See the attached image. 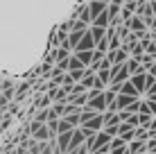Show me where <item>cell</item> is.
<instances>
[{
	"instance_id": "cell-24",
	"label": "cell",
	"mask_w": 156,
	"mask_h": 154,
	"mask_svg": "<svg viewBox=\"0 0 156 154\" xmlns=\"http://www.w3.org/2000/svg\"><path fill=\"white\" fill-rule=\"evenodd\" d=\"M147 152H152V154L156 152V138H149L147 141Z\"/></svg>"
},
{
	"instance_id": "cell-27",
	"label": "cell",
	"mask_w": 156,
	"mask_h": 154,
	"mask_svg": "<svg viewBox=\"0 0 156 154\" xmlns=\"http://www.w3.org/2000/svg\"><path fill=\"white\" fill-rule=\"evenodd\" d=\"M39 127H41V123H36V120H32V125H30V131H32V134H34V131L39 129Z\"/></svg>"
},
{
	"instance_id": "cell-25",
	"label": "cell",
	"mask_w": 156,
	"mask_h": 154,
	"mask_svg": "<svg viewBox=\"0 0 156 154\" xmlns=\"http://www.w3.org/2000/svg\"><path fill=\"white\" fill-rule=\"evenodd\" d=\"M41 154H55V147H52L50 143H45V145H43V150H41Z\"/></svg>"
},
{
	"instance_id": "cell-16",
	"label": "cell",
	"mask_w": 156,
	"mask_h": 154,
	"mask_svg": "<svg viewBox=\"0 0 156 154\" xmlns=\"http://www.w3.org/2000/svg\"><path fill=\"white\" fill-rule=\"evenodd\" d=\"M66 131H73V127L68 125L66 118H59V125H57V136L59 134H66Z\"/></svg>"
},
{
	"instance_id": "cell-19",
	"label": "cell",
	"mask_w": 156,
	"mask_h": 154,
	"mask_svg": "<svg viewBox=\"0 0 156 154\" xmlns=\"http://www.w3.org/2000/svg\"><path fill=\"white\" fill-rule=\"evenodd\" d=\"M115 98H118V93L113 91V88H104V100H106V104L115 102Z\"/></svg>"
},
{
	"instance_id": "cell-1",
	"label": "cell",
	"mask_w": 156,
	"mask_h": 154,
	"mask_svg": "<svg viewBox=\"0 0 156 154\" xmlns=\"http://www.w3.org/2000/svg\"><path fill=\"white\" fill-rule=\"evenodd\" d=\"M86 50H95V41H93V36H90V32H88V30L84 32L82 41L77 43V48H75L73 52H86Z\"/></svg>"
},
{
	"instance_id": "cell-4",
	"label": "cell",
	"mask_w": 156,
	"mask_h": 154,
	"mask_svg": "<svg viewBox=\"0 0 156 154\" xmlns=\"http://www.w3.org/2000/svg\"><path fill=\"white\" fill-rule=\"evenodd\" d=\"M102 127H104V113H98L90 123H86L82 129H88V131H93V134H98V131H102Z\"/></svg>"
},
{
	"instance_id": "cell-23",
	"label": "cell",
	"mask_w": 156,
	"mask_h": 154,
	"mask_svg": "<svg viewBox=\"0 0 156 154\" xmlns=\"http://www.w3.org/2000/svg\"><path fill=\"white\" fill-rule=\"evenodd\" d=\"M138 104H140V100L138 102H133V104H129L127 109H122V111H129V113H138Z\"/></svg>"
},
{
	"instance_id": "cell-5",
	"label": "cell",
	"mask_w": 156,
	"mask_h": 154,
	"mask_svg": "<svg viewBox=\"0 0 156 154\" xmlns=\"http://www.w3.org/2000/svg\"><path fill=\"white\" fill-rule=\"evenodd\" d=\"M88 109H93V111H98V113H104L106 111V100H104V93L98 95V98H93V100H88V104H86Z\"/></svg>"
},
{
	"instance_id": "cell-14",
	"label": "cell",
	"mask_w": 156,
	"mask_h": 154,
	"mask_svg": "<svg viewBox=\"0 0 156 154\" xmlns=\"http://www.w3.org/2000/svg\"><path fill=\"white\" fill-rule=\"evenodd\" d=\"M88 32H90V36H93L95 45H98L100 41H102V39H104V36H106V30H102V27H93V25H90V27H88Z\"/></svg>"
},
{
	"instance_id": "cell-7",
	"label": "cell",
	"mask_w": 156,
	"mask_h": 154,
	"mask_svg": "<svg viewBox=\"0 0 156 154\" xmlns=\"http://www.w3.org/2000/svg\"><path fill=\"white\" fill-rule=\"evenodd\" d=\"M127 150L129 154H147V143H143V141H131L127 145Z\"/></svg>"
},
{
	"instance_id": "cell-20",
	"label": "cell",
	"mask_w": 156,
	"mask_h": 154,
	"mask_svg": "<svg viewBox=\"0 0 156 154\" xmlns=\"http://www.w3.org/2000/svg\"><path fill=\"white\" fill-rule=\"evenodd\" d=\"M34 120H36V123H41V125H45V123H48V109H41L39 113H36Z\"/></svg>"
},
{
	"instance_id": "cell-28",
	"label": "cell",
	"mask_w": 156,
	"mask_h": 154,
	"mask_svg": "<svg viewBox=\"0 0 156 154\" xmlns=\"http://www.w3.org/2000/svg\"><path fill=\"white\" fill-rule=\"evenodd\" d=\"M154 18H156V14H154Z\"/></svg>"
},
{
	"instance_id": "cell-15",
	"label": "cell",
	"mask_w": 156,
	"mask_h": 154,
	"mask_svg": "<svg viewBox=\"0 0 156 154\" xmlns=\"http://www.w3.org/2000/svg\"><path fill=\"white\" fill-rule=\"evenodd\" d=\"M82 68H84V66H82V61H79L75 55L68 57V70H82Z\"/></svg>"
},
{
	"instance_id": "cell-12",
	"label": "cell",
	"mask_w": 156,
	"mask_h": 154,
	"mask_svg": "<svg viewBox=\"0 0 156 154\" xmlns=\"http://www.w3.org/2000/svg\"><path fill=\"white\" fill-rule=\"evenodd\" d=\"M133 102H138V100L136 98H129V95H120V93H118V98H115V104H118V109H127L129 107V104H133Z\"/></svg>"
},
{
	"instance_id": "cell-21",
	"label": "cell",
	"mask_w": 156,
	"mask_h": 154,
	"mask_svg": "<svg viewBox=\"0 0 156 154\" xmlns=\"http://www.w3.org/2000/svg\"><path fill=\"white\" fill-rule=\"evenodd\" d=\"M82 93H86V88L82 86V84H75L70 91H68V95H82Z\"/></svg>"
},
{
	"instance_id": "cell-17",
	"label": "cell",
	"mask_w": 156,
	"mask_h": 154,
	"mask_svg": "<svg viewBox=\"0 0 156 154\" xmlns=\"http://www.w3.org/2000/svg\"><path fill=\"white\" fill-rule=\"evenodd\" d=\"M50 109L55 111L57 118H63V116H66V102H57V104H52Z\"/></svg>"
},
{
	"instance_id": "cell-10",
	"label": "cell",
	"mask_w": 156,
	"mask_h": 154,
	"mask_svg": "<svg viewBox=\"0 0 156 154\" xmlns=\"http://www.w3.org/2000/svg\"><path fill=\"white\" fill-rule=\"evenodd\" d=\"M90 25H93V27H102V30H106V27L111 25V18H109V14H106V12H102V14H100Z\"/></svg>"
},
{
	"instance_id": "cell-3",
	"label": "cell",
	"mask_w": 156,
	"mask_h": 154,
	"mask_svg": "<svg viewBox=\"0 0 156 154\" xmlns=\"http://www.w3.org/2000/svg\"><path fill=\"white\" fill-rule=\"evenodd\" d=\"M129 82L133 84V88H136L138 93H145V86H147V73H138V75H131V77H129Z\"/></svg>"
},
{
	"instance_id": "cell-11",
	"label": "cell",
	"mask_w": 156,
	"mask_h": 154,
	"mask_svg": "<svg viewBox=\"0 0 156 154\" xmlns=\"http://www.w3.org/2000/svg\"><path fill=\"white\" fill-rule=\"evenodd\" d=\"M32 136H34V141H39V143H48V141H50V131H48L45 125H41Z\"/></svg>"
},
{
	"instance_id": "cell-2",
	"label": "cell",
	"mask_w": 156,
	"mask_h": 154,
	"mask_svg": "<svg viewBox=\"0 0 156 154\" xmlns=\"http://www.w3.org/2000/svg\"><path fill=\"white\" fill-rule=\"evenodd\" d=\"M127 27L133 32V34H143V32H149L147 30V25H145V20H143V16H136L133 14V18L127 23Z\"/></svg>"
},
{
	"instance_id": "cell-18",
	"label": "cell",
	"mask_w": 156,
	"mask_h": 154,
	"mask_svg": "<svg viewBox=\"0 0 156 154\" xmlns=\"http://www.w3.org/2000/svg\"><path fill=\"white\" fill-rule=\"evenodd\" d=\"M115 32H118V36H120V41H127V39H129V34H131V30H129L127 25H122V23L115 27Z\"/></svg>"
},
{
	"instance_id": "cell-22",
	"label": "cell",
	"mask_w": 156,
	"mask_h": 154,
	"mask_svg": "<svg viewBox=\"0 0 156 154\" xmlns=\"http://www.w3.org/2000/svg\"><path fill=\"white\" fill-rule=\"evenodd\" d=\"M118 127H120V125H118ZM118 127H104L102 131H106V134H109L111 138H115V136H118Z\"/></svg>"
},
{
	"instance_id": "cell-8",
	"label": "cell",
	"mask_w": 156,
	"mask_h": 154,
	"mask_svg": "<svg viewBox=\"0 0 156 154\" xmlns=\"http://www.w3.org/2000/svg\"><path fill=\"white\" fill-rule=\"evenodd\" d=\"M95 116H98V111H93V109L84 107V109H82V113H79V127H84L86 123H90Z\"/></svg>"
},
{
	"instance_id": "cell-13",
	"label": "cell",
	"mask_w": 156,
	"mask_h": 154,
	"mask_svg": "<svg viewBox=\"0 0 156 154\" xmlns=\"http://www.w3.org/2000/svg\"><path fill=\"white\" fill-rule=\"evenodd\" d=\"M152 136H149V129H143V127H136L133 129V141H143V143H147Z\"/></svg>"
},
{
	"instance_id": "cell-26",
	"label": "cell",
	"mask_w": 156,
	"mask_h": 154,
	"mask_svg": "<svg viewBox=\"0 0 156 154\" xmlns=\"http://www.w3.org/2000/svg\"><path fill=\"white\" fill-rule=\"evenodd\" d=\"M147 107H149V113L156 118V102H152V100H147Z\"/></svg>"
},
{
	"instance_id": "cell-9",
	"label": "cell",
	"mask_w": 156,
	"mask_h": 154,
	"mask_svg": "<svg viewBox=\"0 0 156 154\" xmlns=\"http://www.w3.org/2000/svg\"><path fill=\"white\" fill-rule=\"evenodd\" d=\"M75 57H77L79 61H82L84 68H88L90 63H93V50H86V52H73Z\"/></svg>"
},
{
	"instance_id": "cell-6",
	"label": "cell",
	"mask_w": 156,
	"mask_h": 154,
	"mask_svg": "<svg viewBox=\"0 0 156 154\" xmlns=\"http://www.w3.org/2000/svg\"><path fill=\"white\" fill-rule=\"evenodd\" d=\"M86 7H88V14H90V18H98V16L102 14V12H106V7H109V5H104V2H98V0H90L88 5H86Z\"/></svg>"
}]
</instances>
